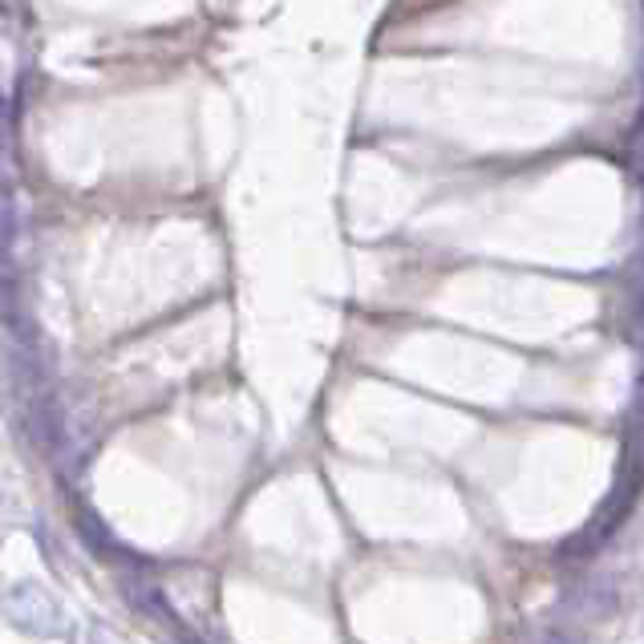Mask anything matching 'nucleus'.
<instances>
[{
    "label": "nucleus",
    "mask_w": 644,
    "mask_h": 644,
    "mask_svg": "<svg viewBox=\"0 0 644 644\" xmlns=\"http://www.w3.org/2000/svg\"><path fill=\"white\" fill-rule=\"evenodd\" d=\"M641 486H644V454H632L629 466H624V479H620L616 491L608 495L604 507L595 511V519L588 523V532L576 535V539L568 544V556H576L580 547H583V551H592L595 544H604L608 535L616 532V523L632 511V503L641 498Z\"/></svg>",
    "instance_id": "nucleus-1"
},
{
    "label": "nucleus",
    "mask_w": 644,
    "mask_h": 644,
    "mask_svg": "<svg viewBox=\"0 0 644 644\" xmlns=\"http://www.w3.org/2000/svg\"><path fill=\"white\" fill-rule=\"evenodd\" d=\"M624 336H629L632 345L644 348V272L636 276V285H632L629 316H624Z\"/></svg>",
    "instance_id": "nucleus-2"
},
{
    "label": "nucleus",
    "mask_w": 644,
    "mask_h": 644,
    "mask_svg": "<svg viewBox=\"0 0 644 644\" xmlns=\"http://www.w3.org/2000/svg\"><path fill=\"white\" fill-rule=\"evenodd\" d=\"M632 171H636V183H641V195H644V162L641 167H632Z\"/></svg>",
    "instance_id": "nucleus-4"
},
{
    "label": "nucleus",
    "mask_w": 644,
    "mask_h": 644,
    "mask_svg": "<svg viewBox=\"0 0 644 644\" xmlns=\"http://www.w3.org/2000/svg\"><path fill=\"white\" fill-rule=\"evenodd\" d=\"M535 644H580V641H576L571 632H564V629H551V632H544V636H539Z\"/></svg>",
    "instance_id": "nucleus-3"
}]
</instances>
